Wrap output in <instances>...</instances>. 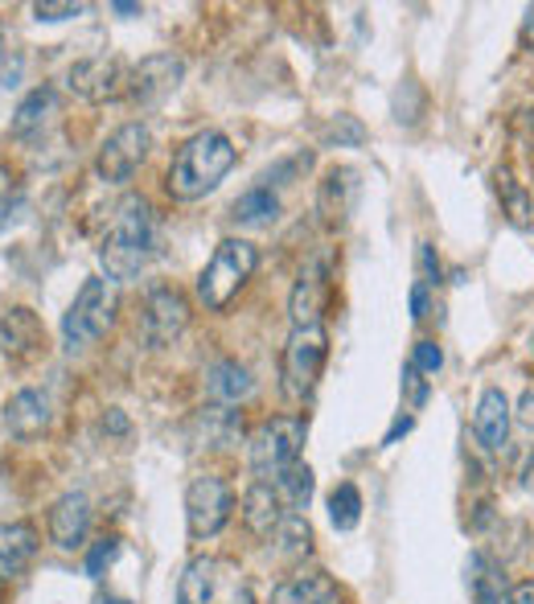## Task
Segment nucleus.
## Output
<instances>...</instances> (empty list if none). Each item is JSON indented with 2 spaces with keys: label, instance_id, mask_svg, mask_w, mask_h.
<instances>
[{
  "label": "nucleus",
  "instance_id": "f257e3e1",
  "mask_svg": "<svg viewBox=\"0 0 534 604\" xmlns=\"http://www.w3.org/2000/svg\"><path fill=\"white\" fill-rule=\"evenodd\" d=\"M157 251V222H152V206L140 194L116 206V222L107 230L103 247H99V264H103L107 280H132L145 271V264Z\"/></svg>",
  "mask_w": 534,
  "mask_h": 604
},
{
  "label": "nucleus",
  "instance_id": "f03ea898",
  "mask_svg": "<svg viewBox=\"0 0 534 604\" xmlns=\"http://www.w3.org/2000/svg\"><path fill=\"white\" fill-rule=\"evenodd\" d=\"M239 161V148L230 145L222 132H206L189 136L186 145L177 148L174 165H169V177H165V189L174 194L177 201H198L206 198L210 189L222 186V177L235 169Z\"/></svg>",
  "mask_w": 534,
  "mask_h": 604
},
{
  "label": "nucleus",
  "instance_id": "7ed1b4c3",
  "mask_svg": "<svg viewBox=\"0 0 534 604\" xmlns=\"http://www.w3.org/2000/svg\"><path fill=\"white\" fill-rule=\"evenodd\" d=\"M259 268V251L247 239H222L214 247L210 264L198 276V300L210 313H222L239 296V288Z\"/></svg>",
  "mask_w": 534,
  "mask_h": 604
},
{
  "label": "nucleus",
  "instance_id": "20e7f679",
  "mask_svg": "<svg viewBox=\"0 0 534 604\" xmlns=\"http://www.w3.org/2000/svg\"><path fill=\"white\" fill-rule=\"evenodd\" d=\"M116 309H120V296H116L111 280L91 276V280L79 288L67 317H62V346H67V354L91 349L95 341L116 325Z\"/></svg>",
  "mask_w": 534,
  "mask_h": 604
},
{
  "label": "nucleus",
  "instance_id": "39448f33",
  "mask_svg": "<svg viewBox=\"0 0 534 604\" xmlns=\"http://www.w3.org/2000/svg\"><path fill=\"white\" fill-rule=\"evenodd\" d=\"M308 440V424L300 416L264 419L251 436V469L259 482H276L288 465L300 461V448Z\"/></svg>",
  "mask_w": 534,
  "mask_h": 604
},
{
  "label": "nucleus",
  "instance_id": "423d86ee",
  "mask_svg": "<svg viewBox=\"0 0 534 604\" xmlns=\"http://www.w3.org/2000/svg\"><path fill=\"white\" fill-rule=\"evenodd\" d=\"M325 358H329V337H325L320 325H313V329H293L288 346H284V363H280L284 395H288V399H308L313 387H317L320 370H325Z\"/></svg>",
  "mask_w": 534,
  "mask_h": 604
},
{
  "label": "nucleus",
  "instance_id": "0eeeda50",
  "mask_svg": "<svg viewBox=\"0 0 534 604\" xmlns=\"http://www.w3.org/2000/svg\"><path fill=\"white\" fill-rule=\"evenodd\" d=\"M230 511H235V494L222 477H194L186 489V523L189 538L201 543V538H214L222 526L230 523Z\"/></svg>",
  "mask_w": 534,
  "mask_h": 604
},
{
  "label": "nucleus",
  "instance_id": "6e6552de",
  "mask_svg": "<svg viewBox=\"0 0 534 604\" xmlns=\"http://www.w3.org/2000/svg\"><path fill=\"white\" fill-rule=\"evenodd\" d=\"M186 79V62L177 55H148L128 70V103L140 111L160 108Z\"/></svg>",
  "mask_w": 534,
  "mask_h": 604
},
{
  "label": "nucleus",
  "instance_id": "1a4fd4ad",
  "mask_svg": "<svg viewBox=\"0 0 534 604\" xmlns=\"http://www.w3.org/2000/svg\"><path fill=\"white\" fill-rule=\"evenodd\" d=\"M148 148H152V136H148L145 123H120L116 132L107 136L99 157H95V174L103 177L107 186H123L128 177L145 165Z\"/></svg>",
  "mask_w": 534,
  "mask_h": 604
},
{
  "label": "nucleus",
  "instance_id": "9d476101",
  "mask_svg": "<svg viewBox=\"0 0 534 604\" xmlns=\"http://www.w3.org/2000/svg\"><path fill=\"white\" fill-rule=\"evenodd\" d=\"M189 325V300L169 284H157L148 288L145 296V313H140V334H145V346L165 349L174 346L177 337L186 334Z\"/></svg>",
  "mask_w": 534,
  "mask_h": 604
},
{
  "label": "nucleus",
  "instance_id": "9b49d317",
  "mask_svg": "<svg viewBox=\"0 0 534 604\" xmlns=\"http://www.w3.org/2000/svg\"><path fill=\"white\" fill-rule=\"evenodd\" d=\"M329 293H334V284H329V264L320 256L308 259L293 284V296H288L293 329H313V325H320V317L329 309Z\"/></svg>",
  "mask_w": 534,
  "mask_h": 604
},
{
  "label": "nucleus",
  "instance_id": "f8f14e48",
  "mask_svg": "<svg viewBox=\"0 0 534 604\" xmlns=\"http://www.w3.org/2000/svg\"><path fill=\"white\" fill-rule=\"evenodd\" d=\"M67 91H75L87 103H107L120 91H128V75H123L120 58H82L67 70Z\"/></svg>",
  "mask_w": 534,
  "mask_h": 604
},
{
  "label": "nucleus",
  "instance_id": "ddd939ff",
  "mask_svg": "<svg viewBox=\"0 0 534 604\" xmlns=\"http://www.w3.org/2000/svg\"><path fill=\"white\" fill-rule=\"evenodd\" d=\"M46 349V329H41L33 309H9L0 317V354H9L17 363L38 358Z\"/></svg>",
  "mask_w": 534,
  "mask_h": 604
},
{
  "label": "nucleus",
  "instance_id": "4468645a",
  "mask_svg": "<svg viewBox=\"0 0 534 604\" xmlns=\"http://www.w3.org/2000/svg\"><path fill=\"white\" fill-rule=\"evenodd\" d=\"M510 399L502 387H485L477 399V416H473V432H477L481 448H490V453H502L510 440Z\"/></svg>",
  "mask_w": 534,
  "mask_h": 604
},
{
  "label": "nucleus",
  "instance_id": "2eb2a0df",
  "mask_svg": "<svg viewBox=\"0 0 534 604\" xmlns=\"http://www.w3.org/2000/svg\"><path fill=\"white\" fill-rule=\"evenodd\" d=\"M91 531V502L82 494H62L50 506V538L62 551L82 547V538Z\"/></svg>",
  "mask_w": 534,
  "mask_h": 604
},
{
  "label": "nucleus",
  "instance_id": "dca6fc26",
  "mask_svg": "<svg viewBox=\"0 0 534 604\" xmlns=\"http://www.w3.org/2000/svg\"><path fill=\"white\" fill-rule=\"evenodd\" d=\"M284 502L276 494V485L271 482H251L247 485V494H243V523L251 531L255 538H271L280 531L284 523Z\"/></svg>",
  "mask_w": 534,
  "mask_h": 604
},
{
  "label": "nucleus",
  "instance_id": "f3484780",
  "mask_svg": "<svg viewBox=\"0 0 534 604\" xmlns=\"http://www.w3.org/2000/svg\"><path fill=\"white\" fill-rule=\"evenodd\" d=\"M4 428L13 432L17 440H33L41 432L50 428V399H46V390L38 387H26L17 390L9 407H4Z\"/></svg>",
  "mask_w": 534,
  "mask_h": 604
},
{
  "label": "nucleus",
  "instance_id": "a211bd4d",
  "mask_svg": "<svg viewBox=\"0 0 534 604\" xmlns=\"http://www.w3.org/2000/svg\"><path fill=\"white\" fill-rule=\"evenodd\" d=\"M255 390V378L247 366H239L235 358H222L206 370V395H210L218 407H235Z\"/></svg>",
  "mask_w": 534,
  "mask_h": 604
},
{
  "label": "nucleus",
  "instance_id": "6ab92c4d",
  "mask_svg": "<svg viewBox=\"0 0 534 604\" xmlns=\"http://www.w3.org/2000/svg\"><path fill=\"white\" fill-rule=\"evenodd\" d=\"M38 555V531L29 523H4L0 526V580L21 576Z\"/></svg>",
  "mask_w": 534,
  "mask_h": 604
},
{
  "label": "nucleus",
  "instance_id": "aec40b11",
  "mask_svg": "<svg viewBox=\"0 0 534 604\" xmlns=\"http://www.w3.org/2000/svg\"><path fill=\"white\" fill-rule=\"evenodd\" d=\"M271 604H337V584L325 572H300L276 584Z\"/></svg>",
  "mask_w": 534,
  "mask_h": 604
},
{
  "label": "nucleus",
  "instance_id": "412c9836",
  "mask_svg": "<svg viewBox=\"0 0 534 604\" xmlns=\"http://www.w3.org/2000/svg\"><path fill=\"white\" fill-rule=\"evenodd\" d=\"M53 116H58V91L53 87H33L13 111V136H21V140L38 136Z\"/></svg>",
  "mask_w": 534,
  "mask_h": 604
},
{
  "label": "nucleus",
  "instance_id": "4be33fe9",
  "mask_svg": "<svg viewBox=\"0 0 534 604\" xmlns=\"http://www.w3.org/2000/svg\"><path fill=\"white\" fill-rule=\"evenodd\" d=\"M214 588H218V560L198 555V560H189L181 580H177V604H210Z\"/></svg>",
  "mask_w": 534,
  "mask_h": 604
},
{
  "label": "nucleus",
  "instance_id": "5701e85b",
  "mask_svg": "<svg viewBox=\"0 0 534 604\" xmlns=\"http://www.w3.org/2000/svg\"><path fill=\"white\" fill-rule=\"evenodd\" d=\"M230 218H235L239 227H267V222L280 218V198L271 194V186H255V189H247L243 198H235Z\"/></svg>",
  "mask_w": 534,
  "mask_h": 604
},
{
  "label": "nucleus",
  "instance_id": "b1692460",
  "mask_svg": "<svg viewBox=\"0 0 534 604\" xmlns=\"http://www.w3.org/2000/svg\"><path fill=\"white\" fill-rule=\"evenodd\" d=\"M468 572H473V604H510V592H506V576L497 572L494 564H485L481 555L468 560Z\"/></svg>",
  "mask_w": 534,
  "mask_h": 604
},
{
  "label": "nucleus",
  "instance_id": "393cba45",
  "mask_svg": "<svg viewBox=\"0 0 534 604\" xmlns=\"http://www.w3.org/2000/svg\"><path fill=\"white\" fill-rule=\"evenodd\" d=\"M271 485H276V494H280L284 506H288V514H300L308 506V497H313V469L296 461V465H288Z\"/></svg>",
  "mask_w": 534,
  "mask_h": 604
},
{
  "label": "nucleus",
  "instance_id": "a878e982",
  "mask_svg": "<svg viewBox=\"0 0 534 604\" xmlns=\"http://www.w3.org/2000/svg\"><path fill=\"white\" fill-rule=\"evenodd\" d=\"M349 194H354V174L349 169H334L320 181V215H325V222H342L346 218Z\"/></svg>",
  "mask_w": 534,
  "mask_h": 604
},
{
  "label": "nucleus",
  "instance_id": "bb28decb",
  "mask_svg": "<svg viewBox=\"0 0 534 604\" xmlns=\"http://www.w3.org/2000/svg\"><path fill=\"white\" fill-rule=\"evenodd\" d=\"M329 523L337 526V531H354V526L362 523V494L354 482H342L329 494Z\"/></svg>",
  "mask_w": 534,
  "mask_h": 604
},
{
  "label": "nucleus",
  "instance_id": "cd10ccee",
  "mask_svg": "<svg viewBox=\"0 0 534 604\" xmlns=\"http://www.w3.org/2000/svg\"><path fill=\"white\" fill-rule=\"evenodd\" d=\"M276 538H280V555H288V560H300L313 551V531H308L305 514H284Z\"/></svg>",
  "mask_w": 534,
  "mask_h": 604
},
{
  "label": "nucleus",
  "instance_id": "c85d7f7f",
  "mask_svg": "<svg viewBox=\"0 0 534 604\" xmlns=\"http://www.w3.org/2000/svg\"><path fill=\"white\" fill-rule=\"evenodd\" d=\"M29 13L38 21H70V17L87 13V4H79V0H38V4H29Z\"/></svg>",
  "mask_w": 534,
  "mask_h": 604
},
{
  "label": "nucleus",
  "instance_id": "c756f323",
  "mask_svg": "<svg viewBox=\"0 0 534 604\" xmlns=\"http://www.w3.org/2000/svg\"><path fill=\"white\" fill-rule=\"evenodd\" d=\"M362 140H366V128H362L354 116H337V120L325 128V145L342 148V145H362Z\"/></svg>",
  "mask_w": 534,
  "mask_h": 604
},
{
  "label": "nucleus",
  "instance_id": "7c9ffc66",
  "mask_svg": "<svg viewBox=\"0 0 534 604\" xmlns=\"http://www.w3.org/2000/svg\"><path fill=\"white\" fill-rule=\"evenodd\" d=\"M116 555H120V538H99L91 547V555H87V576H103L107 567L116 564Z\"/></svg>",
  "mask_w": 534,
  "mask_h": 604
},
{
  "label": "nucleus",
  "instance_id": "2f4dec72",
  "mask_svg": "<svg viewBox=\"0 0 534 604\" xmlns=\"http://www.w3.org/2000/svg\"><path fill=\"white\" fill-rule=\"evenodd\" d=\"M412 366L419 370V375H436L444 366V349L432 341V337H424V341H415V354H412Z\"/></svg>",
  "mask_w": 534,
  "mask_h": 604
},
{
  "label": "nucleus",
  "instance_id": "473e14b6",
  "mask_svg": "<svg viewBox=\"0 0 534 604\" xmlns=\"http://www.w3.org/2000/svg\"><path fill=\"white\" fill-rule=\"evenodd\" d=\"M21 70H26V58L21 55H0V91H13L21 82Z\"/></svg>",
  "mask_w": 534,
  "mask_h": 604
},
{
  "label": "nucleus",
  "instance_id": "72a5a7b5",
  "mask_svg": "<svg viewBox=\"0 0 534 604\" xmlns=\"http://www.w3.org/2000/svg\"><path fill=\"white\" fill-rule=\"evenodd\" d=\"M403 387L412 390V407H424V399H427V383H424V375L415 370L412 363L403 366Z\"/></svg>",
  "mask_w": 534,
  "mask_h": 604
},
{
  "label": "nucleus",
  "instance_id": "f704fd0d",
  "mask_svg": "<svg viewBox=\"0 0 534 604\" xmlns=\"http://www.w3.org/2000/svg\"><path fill=\"white\" fill-rule=\"evenodd\" d=\"M412 317L415 321H424L427 317V284L424 280L412 284Z\"/></svg>",
  "mask_w": 534,
  "mask_h": 604
},
{
  "label": "nucleus",
  "instance_id": "c9c22d12",
  "mask_svg": "<svg viewBox=\"0 0 534 604\" xmlns=\"http://www.w3.org/2000/svg\"><path fill=\"white\" fill-rule=\"evenodd\" d=\"M419 264H424V271L432 276L427 284H441V259L432 256V247H427V242H419Z\"/></svg>",
  "mask_w": 534,
  "mask_h": 604
},
{
  "label": "nucleus",
  "instance_id": "e433bc0d",
  "mask_svg": "<svg viewBox=\"0 0 534 604\" xmlns=\"http://www.w3.org/2000/svg\"><path fill=\"white\" fill-rule=\"evenodd\" d=\"M518 424L534 428V387L522 390V399H518Z\"/></svg>",
  "mask_w": 534,
  "mask_h": 604
},
{
  "label": "nucleus",
  "instance_id": "4c0bfd02",
  "mask_svg": "<svg viewBox=\"0 0 534 604\" xmlns=\"http://www.w3.org/2000/svg\"><path fill=\"white\" fill-rule=\"evenodd\" d=\"M510 604H534V580H522L510 588Z\"/></svg>",
  "mask_w": 534,
  "mask_h": 604
},
{
  "label": "nucleus",
  "instance_id": "58836bf2",
  "mask_svg": "<svg viewBox=\"0 0 534 604\" xmlns=\"http://www.w3.org/2000/svg\"><path fill=\"white\" fill-rule=\"evenodd\" d=\"M412 424H415L412 416H399V419H395V424H390L387 436H383V444H395V440H399V436H407V432H412Z\"/></svg>",
  "mask_w": 534,
  "mask_h": 604
},
{
  "label": "nucleus",
  "instance_id": "ea45409f",
  "mask_svg": "<svg viewBox=\"0 0 534 604\" xmlns=\"http://www.w3.org/2000/svg\"><path fill=\"white\" fill-rule=\"evenodd\" d=\"M522 489L534 494V448H531V457H526V465H522Z\"/></svg>",
  "mask_w": 534,
  "mask_h": 604
},
{
  "label": "nucleus",
  "instance_id": "a19ab883",
  "mask_svg": "<svg viewBox=\"0 0 534 604\" xmlns=\"http://www.w3.org/2000/svg\"><path fill=\"white\" fill-rule=\"evenodd\" d=\"M103 428H111V432H128V419H123L120 412L111 407V412H107V419H103Z\"/></svg>",
  "mask_w": 534,
  "mask_h": 604
},
{
  "label": "nucleus",
  "instance_id": "79ce46f5",
  "mask_svg": "<svg viewBox=\"0 0 534 604\" xmlns=\"http://www.w3.org/2000/svg\"><path fill=\"white\" fill-rule=\"evenodd\" d=\"M111 9H116L120 17H136V13H140V4H128V0H116Z\"/></svg>",
  "mask_w": 534,
  "mask_h": 604
},
{
  "label": "nucleus",
  "instance_id": "37998d69",
  "mask_svg": "<svg viewBox=\"0 0 534 604\" xmlns=\"http://www.w3.org/2000/svg\"><path fill=\"white\" fill-rule=\"evenodd\" d=\"M230 604H255L251 588H235V596H230Z\"/></svg>",
  "mask_w": 534,
  "mask_h": 604
},
{
  "label": "nucleus",
  "instance_id": "c03bdc74",
  "mask_svg": "<svg viewBox=\"0 0 534 604\" xmlns=\"http://www.w3.org/2000/svg\"><path fill=\"white\" fill-rule=\"evenodd\" d=\"M9 181H13L9 169H0V206H4V198H9Z\"/></svg>",
  "mask_w": 534,
  "mask_h": 604
},
{
  "label": "nucleus",
  "instance_id": "a18cd8bd",
  "mask_svg": "<svg viewBox=\"0 0 534 604\" xmlns=\"http://www.w3.org/2000/svg\"><path fill=\"white\" fill-rule=\"evenodd\" d=\"M526 41H531V50H534V4H531V13H526Z\"/></svg>",
  "mask_w": 534,
  "mask_h": 604
},
{
  "label": "nucleus",
  "instance_id": "49530a36",
  "mask_svg": "<svg viewBox=\"0 0 534 604\" xmlns=\"http://www.w3.org/2000/svg\"><path fill=\"white\" fill-rule=\"evenodd\" d=\"M0 55H4V41H0Z\"/></svg>",
  "mask_w": 534,
  "mask_h": 604
},
{
  "label": "nucleus",
  "instance_id": "de8ad7c7",
  "mask_svg": "<svg viewBox=\"0 0 534 604\" xmlns=\"http://www.w3.org/2000/svg\"><path fill=\"white\" fill-rule=\"evenodd\" d=\"M0 592H4V580H0Z\"/></svg>",
  "mask_w": 534,
  "mask_h": 604
},
{
  "label": "nucleus",
  "instance_id": "09e8293b",
  "mask_svg": "<svg viewBox=\"0 0 534 604\" xmlns=\"http://www.w3.org/2000/svg\"><path fill=\"white\" fill-rule=\"evenodd\" d=\"M0 363H4V354H0Z\"/></svg>",
  "mask_w": 534,
  "mask_h": 604
}]
</instances>
